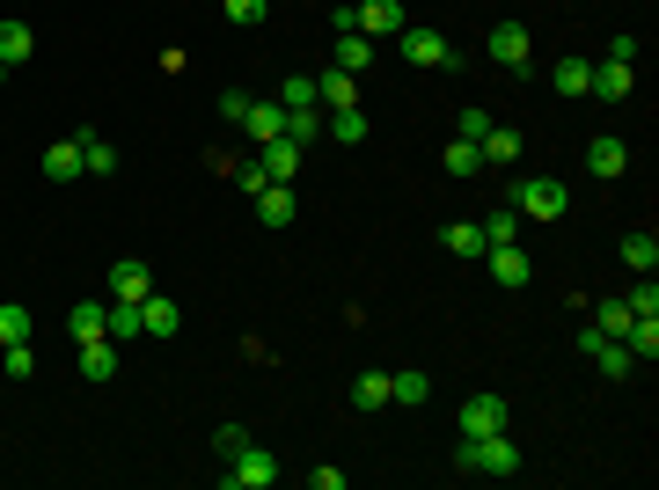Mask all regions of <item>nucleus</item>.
<instances>
[{"label": "nucleus", "instance_id": "obj_1", "mask_svg": "<svg viewBox=\"0 0 659 490\" xmlns=\"http://www.w3.org/2000/svg\"><path fill=\"white\" fill-rule=\"evenodd\" d=\"M506 205L520 213V220H564L572 191H564L557 176H513V183H506Z\"/></svg>", "mask_w": 659, "mask_h": 490}, {"label": "nucleus", "instance_id": "obj_2", "mask_svg": "<svg viewBox=\"0 0 659 490\" xmlns=\"http://www.w3.org/2000/svg\"><path fill=\"white\" fill-rule=\"evenodd\" d=\"M455 468L462 476H513L520 468V446H513V432H484V440L455 446Z\"/></svg>", "mask_w": 659, "mask_h": 490}, {"label": "nucleus", "instance_id": "obj_3", "mask_svg": "<svg viewBox=\"0 0 659 490\" xmlns=\"http://www.w3.org/2000/svg\"><path fill=\"white\" fill-rule=\"evenodd\" d=\"M279 476H286V462H279L271 446H257V440H249L243 454H227V468H220V483L227 490H271Z\"/></svg>", "mask_w": 659, "mask_h": 490}, {"label": "nucleus", "instance_id": "obj_4", "mask_svg": "<svg viewBox=\"0 0 659 490\" xmlns=\"http://www.w3.org/2000/svg\"><path fill=\"white\" fill-rule=\"evenodd\" d=\"M484 432H513V403L506 395H469L462 403V440H484Z\"/></svg>", "mask_w": 659, "mask_h": 490}, {"label": "nucleus", "instance_id": "obj_5", "mask_svg": "<svg viewBox=\"0 0 659 490\" xmlns=\"http://www.w3.org/2000/svg\"><path fill=\"white\" fill-rule=\"evenodd\" d=\"M396 37H403V59H411V67H455V45H447L433 23H403Z\"/></svg>", "mask_w": 659, "mask_h": 490}, {"label": "nucleus", "instance_id": "obj_6", "mask_svg": "<svg viewBox=\"0 0 659 490\" xmlns=\"http://www.w3.org/2000/svg\"><path fill=\"white\" fill-rule=\"evenodd\" d=\"M403 23H411L403 0H352V29H360V37H396Z\"/></svg>", "mask_w": 659, "mask_h": 490}, {"label": "nucleus", "instance_id": "obj_7", "mask_svg": "<svg viewBox=\"0 0 659 490\" xmlns=\"http://www.w3.org/2000/svg\"><path fill=\"white\" fill-rule=\"evenodd\" d=\"M579 351H586V359H593V367H601V373H609V381H623V373L637 367V359H631V344H623V337H601V330H593V322H586Z\"/></svg>", "mask_w": 659, "mask_h": 490}, {"label": "nucleus", "instance_id": "obj_8", "mask_svg": "<svg viewBox=\"0 0 659 490\" xmlns=\"http://www.w3.org/2000/svg\"><path fill=\"white\" fill-rule=\"evenodd\" d=\"M491 59H498L506 74H528V67H536V51H528V23H498V29H491Z\"/></svg>", "mask_w": 659, "mask_h": 490}, {"label": "nucleus", "instance_id": "obj_9", "mask_svg": "<svg viewBox=\"0 0 659 490\" xmlns=\"http://www.w3.org/2000/svg\"><path fill=\"white\" fill-rule=\"evenodd\" d=\"M631 88H637V67H623V59H593V81H586V96L623 103Z\"/></svg>", "mask_w": 659, "mask_h": 490}, {"label": "nucleus", "instance_id": "obj_10", "mask_svg": "<svg viewBox=\"0 0 659 490\" xmlns=\"http://www.w3.org/2000/svg\"><path fill=\"white\" fill-rule=\"evenodd\" d=\"M146 294H154L146 256H118V264H110V300H146Z\"/></svg>", "mask_w": 659, "mask_h": 490}, {"label": "nucleus", "instance_id": "obj_11", "mask_svg": "<svg viewBox=\"0 0 659 490\" xmlns=\"http://www.w3.org/2000/svg\"><path fill=\"white\" fill-rule=\"evenodd\" d=\"M235 132H243L249 147H264V140H279V132H286V103L271 96V103H249V118L235 124Z\"/></svg>", "mask_w": 659, "mask_h": 490}, {"label": "nucleus", "instance_id": "obj_12", "mask_svg": "<svg viewBox=\"0 0 659 490\" xmlns=\"http://www.w3.org/2000/svg\"><path fill=\"white\" fill-rule=\"evenodd\" d=\"M439 249L447 256H462V264H484V220H455V227H439Z\"/></svg>", "mask_w": 659, "mask_h": 490}, {"label": "nucleus", "instance_id": "obj_13", "mask_svg": "<svg viewBox=\"0 0 659 490\" xmlns=\"http://www.w3.org/2000/svg\"><path fill=\"white\" fill-rule=\"evenodd\" d=\"M360 74H344V67H322L316 74V103L322 110H360V88H352Z\"/></svg>", "mask_w": 659, "mask_h": 490}, {"label": "nucleus", "instance_id": "obj_14", "mask_svg": "<svg viewBox=\"0 0 659 490\" xmlns=\"http://www.w3.org/2000/svg\"><path fill=\"white\" fill-rule=\"evenodd\" d=\"M45 176H51V183L89 176V162H81V132H67V140H51V147H45Z\"/></svg>", "mask_w": 659, "mask_h": 490}, {"label": "nucleus", "instance_id": "obj_15", "mask_svg": "<svg viewBox=\"0 0 659 490\" xmlns=\"http://www.w3.org/2000/svg\"><path fill=\"white\" fill-rule=\"evenodd\" d=\"M257 162H264L271 183H293V176H301V140H286V132H279V140H264V147H257Z\"/></svg>", "mask_w": 659, "mask_h": 490}, {"label": "nucleus", "instance_id": "obj_16", "mask_svg": "<svg viewBox=\"0 0 659 490\" xmlns=\"http://www.w3.org/2000/svg\"><path fill=\"white\" fill-rule=\"evenodd\" d=\"M67 330H73V344L110 337V300H73V308H67Z\"/></svg>", "mask_w": 659, "mask_h": 490}, {"label": "nucleus", "instance_id": "obj_17", "mask_svg": "<svg viewBox=\"0 0 659 490\" xmlns=\"http://www.w3.org/2000/svg\"><path fill=\"white\" fill-rule=\"evenodd\" d=\"M81 381H118V337H89L81 344Z\"/></svg>", "mask_w": 659, "mask_h": 490}, {"label": "nucleus", "instance_id": "obj_18", "mask_svg": "<svg viewBox=\"0 0 659 490\" xmlns=\"http://www.w3.org/2000/svg\"><path fill=\"white\" fill-rule=\"evenodd\" d=\"M484 264H491V278H498V286H528V249H520V242H491Z\"/></svg>", "mask_w": 659, "mask_h": 490}, {"label": "nucleus", "instance_id": "obj_19", "mask_svg": "<svg viewBox=\"0 0 659 490\" xmlns=\"http://www.w3.org/2000/svg\"><path fill=\"white\" fill-rule=\"evenodd\" d=\"M476 154H484V169H513L520 162V132L513 124H491L484 140H476Z\"/></svg>", "mask_w": 659, "mask_h": 490}, {"label": "nucleus", "instance_id": "obj_20", "mask_svg": "<svg viewBox=\"0 0 659 490\" xmlns=\"http://www.w3.org/2000/svg\"><path fill=\"white\" fill-rule=\"evenodd\" d=\"M623 169H631V147H623L615 132H601V140L586 147V176H623Z\"/></svg>", "mask_w": 659, "mask_h": 490}, {"label": "nucleus", "instance_id": "obj_21", "mask_svg": "<svg viewBox=\"0 0 659 490\" xmlns=\"http://www.w3.org/2000/svg\"><path fill=\"white\" fill-rule=\"evenodd\" d=\"M73 132H81V162H89V176H110V169H118V147L103 140L96 124H73Z\"/></svg>", "mask_w": 659, "mask_h": 490}, {"label": "nucleus", "instance_id": "obj_22", "mask_svg": "<svg viewBox=\"0 0 659 490\" xmlns=\"http://www.w3.org/2000/svg\"><path fill=\"white\" fill-rule=\"evenodd\" d=\"M257 220H264V227H286L293 220V183H264V191H257Z\"/></svg>", "mask_w": 659, "mask_h": 490}, {"label": "nucleus", "instance_id": "obj_23", "mask_svg": "<svg viewBox=\"0 0 659 490\" xmlns=\"http://www.w3.org/2000/svg\"><path fill=\"white\" fill-rule=\"evenodd\" d=\"M30 51H37V29L30 23H0V67H23Z\"/></svg>", "mask_w": 659, "mask_h": 490}, {"label": "nucleus", "instance_id": "obj_24", "mask_svg": "<svg viewBox=\"0 0 659 490\" xmlns=\"http://www.w3.org/2000/svg\"><path fill=\"white\" fill-rule=\"evenodd\" d=\"M586 81H593V59H557L550 67V88L557 96H586Z\"/></svg>", "mask_w": 659, "mask_h": 490}, {"label": "nucleus", "instance_id": "obj_25", "mask_svg": "<svg viewBox=\"0 0 659 490\" xmlns=\"http://www.w3.org/2000/svg\"><path fill=\"white\" fill-rule=\"evenodd\" d=\"M140 322H146V337H176V300L169 294H146L140 300Z\"/></svg>", "mask_w": 659, "mask_h": 490}, {"label": "nucleus", "instance_id": "obj_26", "mask_svg": "<svg viewBox=\"0 0 659 490\" xmlns=\"http://www.w3.org/2000/svg\"><path fill=\"white\" fill-rule=\"evenodd\" d=\"M322 132L344 140V147H360V140H366V110H322Z\"/></svg>", "mask_w": 659, "mask_h": 490}, {"label": "nucleus", "instance_id": "obj_27", "mask_svg": "<svg viewBox=\"0 0 659 490\" xmlns=\"http://www.w3.org/2000/svg\"><path fill=\"white\" fill-rule=\"evenodd\" d=\"M439 169H447V176H484V154H476V140H447Z\"/></svg>", "mask_w": 659, "mask_h": 490}, {"label": "nucleus", "instance_id": "obj_28", "mask_svg": "<svg viewBox=\"0 0 659 490\" xmlns=\"http://www.w3.org/2000/svg\"><path fill=\"white\" fill-rule=\"evenodd\" d=\"M330 67H344V74L374 67V37H360V29H352V37H338V59H330Z\"/></svg>", "mask_w": 659, "mask_h": 490}, {"label": "nucleus", "instance_id": "obj_29", "mask_svg": "<svg viewBox=\"0 0 659 490\" xmlns=\"http://www.w3.org/2000/svg\"><path fill=\"white\" fill-rule=\"evenodd\" d=\"M110 337H118V344L146 337V322H140V300H110Z\"/></svg>", "mask_w": 659, "mask_h": 490}, {"label": "nucleus", "instance_id": "obj_30", "mask_svg": "<svg viewBox=\"0 0 659 490\" xmlns=\"http://www.w3.org/2000/svg\"><path fill=\"white\" fill-rule=\"evenodd\" d=\"M220 176H235V191H249V198H257V191H264V183H271V176H264V162H257V147H249L243 162H227V169H220Z\"/></svg>", "mask_w": 659, "mask_h": 490}, {"label": "nucleus", "instance_id": "obj_31", "mask_svg": "<svg viewBox=\"0 0 659 490\" xmlns=\"http://www.w3.org/2000/svg\"><path fill=\"white\" fill-rule=\"evenodd\" d=\"M425 395H433V381H425V373H389V403H403V410H417Z\"/></svg>", "mask_w": 659, "mask_h": 490}, {"label": "nucleus", "instance_id": "obj_32", "mask_svg": "<svg viewBox=\"0 0 659 490\" xmlns=\"http://www.w3.org/2000/svg\"><path fill=\"white\" fill-rule=\"evenodd\" d=\"M623 264L652 278V264H659V235H623Z\"/></svg>", "mask_w": 659, "mask_h": 490}, {"label": "nucleus", "instance_id": "obj_33", "mask_svg": "<svg viewBox=\"0 0 659 490\" xmlns=\"http://www.w3.org/2000/svg\"><path fill=\"white\" fill-rule=\"evenodd\" d=\"M352 403H360V410H389V373H360V381H352Z\"/></svg>", "mask_w": 659, "mask_h": 490}, {"label": "nucleus", "instance_id": "obj_34", "mask_svg": "<svg viewBox=\"0 0 659 490\" xmlns=\"http://www.w3.org/2000/svg\"><path fill=\"white\" fill-rule=\"evenodd\" d=\"M631 308H623V300H593V330H601V337H623V330H631Z\"/></svg>", "mask_w": 659, "mask_h": 490}, {"label": "nucleus", "instance_id": "obj_35", "mask_svg": "<svg viewBox=\"0 0 659 490\" xmlns=\"http://www.w3.org/2000/svg\"><path fill=\"white\" fill-rule=\"evenodd\" d=\"M279 103H286V110H322V103H316V74H286Z\"/></svg>", "mask_w": 659, "mask_h": 490}, {"label": "nucleus", "instance_id": "obj_36", "mask_svg": "<svg viewBox=\"0 0 659 490\" xmlns=\"http://www.w3.org/2000/svg\"><path fill=\"white\" fill-rule=\"evenodd\" d=\"M220 15H227L235 29H257L271 15V0H220Z\"/></svg>", "mask_w": 659, "mask_h": 490}, {"label": "nucleus", "instance_id": "obj_37", "mask_svg": "<svg viewBox=\"0 0 659 490\" xmlns=\"http://www.w3.org/2000/svg\"><path fill=\"white\" fill-rule=\"evenodd\" d=\"M0 373H8V381H30V373H37V351H30V344H0Z\"/></svg>", "mask_w": 659, "mask_h": 490}, {"label": "nucleus", "instance_id": "obj_38", "mask_svg": "<svg viewBox=\"0 0 659 490\" xmlns=\"http://www.w3.org/2000/svg\"><path fill=\"white\" fill-rule=\"evenodd\" d=\"M484 242H520V213H513V205H498L484 220Z\"/></svg>", "mask_w": 659, "mask_h": 490}, {"label": "nucleus", "instance_id": "obj_39", "mask_svg": "<svg viewBox=\"0 0 659 490\" xmlns=\"http://www.w3.org/2000/svg\"><path fill=\"white\" fill-rule=\"evenodd\" d=\"M0 344H30V308H15V300L0 308Z\"/></svg>", "mask_w": 659, "mask_h": 490}, {"label": "nucleus", "instance_id": "obj_40", "mask_svg": "<svg viewBox=\"0 0 659 490\" xmlns=\"http://www.w3.org/2000/svg\"><path fill=\"white\" fill-rule=\"evenodd\" d=\"M491 124H498V118H491V110H476V103H462V118H455V140H484Z\"/></svg>", "mask_w": 659, "mask_h": 490}, {"label": "nucleus", "instance_id": "obj_41", "mask_svg": "<svg viewBox=\"0 0 659 490\" xmlns=\"http://www.w3.org/2000/svg\"><path fill=\"white\" fill-rule=\"evenodd\" d=\"M316 132H322V110H286V140H301V147H308Z\"/></svg>", "mask_w": 659, "mask_h": 490}, {"label": "nucleus", "instance_id": "obj_42", "mask_svg": "<svg viewBox=\"0 0 659 490\" xmlns=\"http://www.w3.org/2000/svg\"><path fill=\"white\" fill-rule=\"evenodd\" d=\"M623 308H631V315H659V286L652 278H637L631 294H623Z\"/></svg>", "mask_w": 659, "mask_h": 490}, {"label": "nucleus", "instance_id": "obj_43", "mask_svg": "<svg viewBox=\"0 0 659 490\" xmlns=\"http://www.w3.org/2000/svg\"><path fill=\"white\" fill-rule=\"evenodd\" d=\"M213 446H220V462H227V454H243V446H249V432H243V425H220Z\"/></svg>", "mask_w": 659, "mask_h": 490}, {"label": "nucleus", "instance_id": "obj_44", "mask_svg": "<svg viewBox=\"0 0 659 490\" xmlns=\"http://www.w3.org/2000/svg\"><path fill=\"white\" fill-rule=\"evenodd\" d=\"M249 103H257V96H243V88H227V96H220V118H227V124H243V118H249Z\"/></svg>", "mask_w": 659, "mask_h": 490}, {"label": "nucleus", "instance_id": "obj_45", "mask_svg": "<svg viewBox=\"0 0 659 490\" xmlns=\"http://www.w3.org/2000/svg\"><path fill=\"white\" fill-rule=\"evenodd\" d=\"M0 81H8V67H0Z\"/></svg>", "mask_w": 659, "mask_h": 490}]
</instances>
